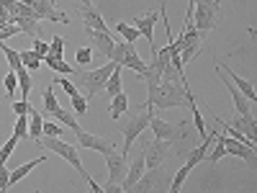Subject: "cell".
Returning <instances> with one entry per match:
<instances>
[{"label":"cell","mask_w":257,"mask_h":193,"mask_svg":"<svg viewBox=\"0 0 257 193\" xmlns=\"http://www.w3.org/2000/svg\"><path fill=\"white\" fill-rule=\"evenodd\" d=\"M16 144H18V137L13 134V137L3 144V149H0V165H6V162H8V157L13 155V149H16Z\"/></svg>","instance_id":"cell-36"},{"label":"cell","mask_w":257,"mask_h":193,"mask_svg":"<svg viewBox=\"0 0 257 193\" xmlns=\"http://www.w3.org/2000/svg\"><path fill=\"white\" fill-rule=\"evenodd\" d=\"M144 167H147V162H144V155L139 152V155L134 157V162L126 167V178H123V183H121V193H123V190H132V185L144 175Z\"/></svg>","instance_id":"cell-19"},{"label":"cell","mask_w":257,"mask_h":193,"mask_svg":"<svg viewBox=\"0 0 257 193\" xmlns=\"http://www.w3.org/2000/svg\"><path fill=\"white\" fill-rule=\"evenodd\" d=\"M80 6H93V3H90V0H80Z\"/></svg>","instance_id":"cell-46"},{"label":"cell","mask_w":257,"mask_h":193,"mask_svg":"<svg viewBox=\"0 0 257 193\" xmlns=\"http://www.w3.org/2000/svg\"><path fill=\"white\" fill-rule=\"evenodd\" d=\"M90 59H93V49H90V47H80V49L75 52L77 67H85V64H90Z\"/></svg>","instance_id":"cell-37"},{"label":"cell","mask_w":257,"mask_h":193,"mask_svg":"<svg viewBox=\"0 0 257 193\" xmlns=\"http://www.w3.org/2000/svg\"><path fill=\"white\" fill-rule=\"evenodd\" d=\"M34 52L44 59V57L49 54V44H47V41H41V36H39V39H34Z\"/></svg>","instance_id":"cell-42"},{"label":"cell","mask_w":257,"mask_h":193,"mask_svg":"<svg viewBox=\"0 0 257 193\" xmlns=\"http://www.w3.org/2000/svg\"><path fill=\"white\" fill-rule=\"evenodd\" d=\"M160 21V11H149V13H144V16H137L134 21H132V26L139 31V34H144V39L149 41V47H152V52L157 49L155 47V24Z\"/></svg>","instance_id":"cell-12"},{"label":"cell","mask_w":257,"mask_h":193,"mask_svg":"<svg viewBox=\"0 0 257 193\" xmlns=\"http://www.w3.org/2000/svg\"><path fill=\"white\" fill-rule=\"evenodd\" d=\"M57 109H59V103H57V98H54V82H52L49 88L44 90V119L52 116Z\"/></svg>","instance_id":"cell-31"},{"label":"cell","mask_w":257,"mask_h":193,"mask_svg":"<svg viewBox=\"0 0 257 193\" xmlns=\"http://www.w3.org/2000/svg\"><path fill=\"white\" fill-rule=\"evenodd\" d=\"M77 13H80V18H82V26H85V29H93V31H108V26H105V21H103V16L98 13L95 6H80Z\"/></svg>","instance_id":"cell-17"},{"label":"cell","mask_w":257,"mask_h":193,"mask_svg":"<svg viewBox=\"0 0 257 193\" xmlns=\"http://www.w3.org/2000/svg\"><path fill=\"white\" fill-rule=\"evenodd\" d=\"M44 160H47V157L41 155V157H36V160H31V162H26V165H18V167L13 170V173L8 175V185H16L18 180H24V178H26V175L31 173V170H34L36 165H41V162H44Z\"/></svg>","instance_id":"cell-21"},{"label":"cell","mask_w":257,"mask_h":193,"mask_svg":"<svg viewBox=\"0 0 257 193\" xmlns=\"http://www.w3.org/2000/svg\"><path fill=\"white\" fill-rule=\"evenodd\" d=\"M229 124H231L234 129H239V132H242L249 142H254V137H257V126H254L252 121H247V119H242V116L237 114L234 119H229Z\"/></svg>","instance_id":"cell-24"},{"label":"cell","mask_w":257,"mask_h":193,"mask_svg":"<svg viewBox=\"0 0 257 193\" xmlns=\"http://www.w3.org/2000/svg\"><path fill=\"white\" fill-rule=\"evenodd\" d=\"M13 24L21 29V34H26V36H31V39H39L41 36V31H39V21L36 18H26V16H18Z\"/></svg>","instance_id":"cell-23"},{"label":"cell","mask_w":257,"mask_h":193,"mask_svg":"<svg viewBox=\"0 0 257 193\" xmlns=\"http://www.w3.org/2000/svg\"><path fill=\"white\" fill-rule=\"evenodd\" d=\"M219 139L224 142V149H226L229 155L239 157V160H247L249 165H254V162H257V157H254V144L237 142V139H234V137H229V134H219Z\"/></svg>","instance_id":"cell-11"},{"label":"cell","mask_w":257,"mask_h":193,"mask_svg":"<svg viewBox=\"0 0 257 193\" xmlns=\"http://www.w3.org/2000/svg\"><path fill=\"white\" fill-rule=\"evenodd\" d=\"M121 72H123V67H121V64H116V70L111 72L108 82H105V93H108L111 98H113L116 93H121Z\"/></svg>","instance_id":"cell-29"},{"label":"cell","mask_w":257,"mask_h":193,"mask_svg":"<svg viewBox=\"0 0 257 193\" xmlns=\"http://www.w3.org/2000/svg\"><path fill=\"white\" fill-rule=\"evenodd\" d=\"M0 49L6 52V59H8V64H11V70L16 72V70L21 67V54H18V52H16L13 47H8L6 41H0Z\"/></svg>","instance_id":"cell-32"},{"label":"cell","mask_w":257,"mask_h":193,"mask_svg":"<svg viewBox=\"0 0 257 193\" xmlns=\"http://www.w3.org/2000/svg\"><path fill=\"white\" fill-rule=\"evenodd\" d=\"M193 98L190 88L183 82H160L157 88H147V101L152 109H185Z\"/></svg>","instance_id":"cell-2"},{"label":"cell","mask_w":257,"mask_h":193,"mask_svg":"<svg viewBox=\"0 0 257 193\" xmlns=\"http://www.w3.org/2000/svg\"><path fill=\"white\" fill-rule=\"evenodd\" d=\"M41 134H44V116H41V111H36L31 106V109H29V137L34 142H39Z\"/></svg>","instance_id":"cell-20"},{"label":"cell","mask_w":257,"mask_h":193,"mask_svg":"<svg viewBox=\"0 0 257 193\" xmlns=\"http://www.w3.org/2000/svg\"><path fill=\"white\" fill-rule=\"evenodd\" d=\"M167 185V175L162 173L160 167H149V173H144L134 185H132V190H137V193H149V190H162Z\"/></svg>","instance_id":"cell-10"},{"label":"cell","mask_w":257,"mask_h":193,"mask_svg":"<svg viewBox=\"0 0 257 193\" xmlns=\"http://www.w3.org/2000/svg\"><path fill=\"white\" fill-rule=\"evenodd\" d=\"M29 109H31V103L29 101H24V98H21L18 103H13V111L21 116V114H29Z\"/></svg>","instance_id":"cell-45"},{"label":"cell","mask_w":257,"mask_h":193,"mask_svg":"<svg viewBox=\"0 0 257 193\" xmlns=\"http://www.w3.org/2000/svg\"><path fill=\"white\" fill-rule=\"evenodd\" d=\"M155 109H152V106H149V103H144L142 106V109L137 111V114H132V116H121L118 121V129H121V134H123V157L128 155V149H132V144H134V139L144 132V129L149 126V121H152V114Z\"/></svg>","instance_id":"cell-4"},{"label":"cell","mask_w":257,"mask_h":193,"mask_svg":"<svg viewBox=\"0 0 257 193\" xmlns=\"http://www.w3.org/2000/svg\"><path fill=\"white\" fill-rule=\"evenodd\" d=\"M193 6V26L198 34H208L216 29L219 21V0H190Z\"/></svg>","instance_id":"cell-6"},{"label":"cell","mask_w":257,"mask_h":193,"mask_svg":"<svg viewBox=\"0 0 257 193\" xmlns=\"http://www.w3.org/2000/svg\"><path fill=\"white\" fill-rule=\"evenodd\" d=\"M24 3H29L39 21H57V24H72L70 16L64 13V11H57V0H24Z\"/></svg>","instance_id":"cell-8"},{"label":"cell","mask_w":257,"mask_h":193,"mask_svg":"<svg viewBox=\"0 0 257 193\" xmlns=\"http://www.w3.org/2000/svg\"><path fill=\"white\" fill-rule=\"evenodd\" d=\"M126 109H128V95L121 90V93H116L113 98H111V106H108V114H111V119H121L123 114H126Z\"/></svg>","instance_id":"cell-22"},{"label":"cell","mask_w":257,"mask_h":193,"mask_svg":"<svg viewBox=\"0 0 257 193\" xmlns=\"http://www.w3.org/2000/svg\"><path fill=\"white\" fill-rule=\"evenodd\" d=\"M149 126H152V132H155L157 139H165V142H170V144H175V152L183 155V157L198 144V132H196V126L188 124V121L170 124V121H165V119H155V116H152Z\"/></svg>","instance_id":"cell-1"},{"label":"cell","mask_w":257,"mask_h":193,"mask_svg":"<svg viewBox=\"0 0 257 193\" xmlns=\"http://www.w3.org/2000/svg\"><path fill=\"white\" fill-rule=\"evenodd\" d=\"M70 101H72V111H75V114H85V111H88V98H82L80 93L72 95Z\"/></svg>","instance_id":"cell-38"},{"label":"cell","mask_w":257,"mask_h":193,"mask_svg":"<svg viewBox=\"0 0 257 193\" xmlns=\"http://www.w3.org/2000/svg\"><path fill=\"white\" fill-rule=\"evenodd\" d=\"M3 82H6V90H8V95L13 98V95H16V88H18V77H16V72L11 70V72L6 75V80H3Z\"/></svg>","instance_id":"cell-40"},{"label":"cell","mask_w":257,"mask_h":193,"mask_svg":"<svg viewBox=\"0 0 257 193\" xmlns=\"http://www.w3.org/2000/svg\"><path fill=\"white\" fill-rule=\"evenodd\" d=\"M13 134H16L18 139H26V137H29V114H21V116H18Z\"/></svg>","instance_id":"cell-35"},{"label":"cell","mask_w":257,"mask_h":193,"mask_svg":"<svg viewBox=\"0 0 257 193\" xmlns=\"http://www.w3.org/2000/svg\"><path fill=\"white\" fill-rule=\"evenodd\" d=\"M62 52H64V39H62V36H54V39H52V44H49V54L62 57Z\"/></svg>","instance_id":"cell-41"},{"label":"cell","mask_w":257,"mask_h":193,"mask_svg":"<svg viewBox=\"0 0 257 193\" xmlns=\"http://www.w3.org/2000/svg\"><path fill=\"white\" fill-rule=\"evenodd\" d=\"M88 39H90V49H95L105 59H111V52H113V44H116L111 31H93V29H88Z\"/></svg>","instance_id":"cell-14"},{"label":"cell","mask_w":257,"mask_h":193,"mask_svg":"<svg viewBox=\"0 0 257 193\" xmlns=\"http://www.w3.org/2000/svg\"><path fill=\"white\" fill-rule=\"evenodd\" d=\"M8 165H0V190H8L11 185H8Z\"/></svg>","instance_id":"cell-44"},{"label":"cell","mask_w":257,"mask_h":193,"mask_svg":"<svg viewBox=\"0 0 257 193\" xmlns=\"http://www.w3.org/2000/svg\"><path fill=\"white\" fill-rule=\"evenodd\" d=\"M18 54H21V64H24V67H26L29 72L39 70V67H41V62H44V59H41V57H39V54H36L34 49H31V52H26V49H21Z\"/></svg>","instance_id":"cell-27"},{"label":"cell","mask_w":257,"mask_h":193,"mask_svg":"<svg viewBox=\"0 0 257 193\" xmlns=\"http://www.w3.org/2000/svg\"><path fill=\"white\" fill-rule=\"evenodd\" d=\"M77 137V142L85 147V149H95V152L100 155H108L113 152V144L108 139H103V137H95V134H88V132H82V129H77V132H72Z\"/></svg>","instance_id":"cell-15"},{"label":"cell","mask_w":257,"mask_h":193,"mask_svg":"<svg viewBox=\"0 0 257 193\" xmlns=\"http://www.w3.org/2000/svg\"><path fill=\"white\" fill-rule=\"evenodd\" d=\"M44 134H49V137H62V126L44 119Z\"/></svg>","instance_id":"cell-43"},{"label":"cell","mask_w":257,"mask_h":193,"mask_svg":"<svg viewBox=\"0 0 257 193\" xmlns=\"http://www.w3.org/2000/svg\"><path fill=\"white\" fill-rule=\"evenodd\" d=\"M224 155H226V149H224V142H221V139H219V134H216V139H213V147H211V152H208L206 157H208V162L213 165V162H219V160H221Z\"/></svg>","instance_id":"cell-33"},{"label":"cell","mask_w":257,"mask_h":193,"mask_svg":"<svg viewBox=\"0 0 257 193\" xmlns=\"http://www.w3.org/2000/svg\"><path fill=\"white\" fill-rule=\"evenodd\" d=\"M190 170H193V165H183L180 170H178V173H175V178L173 180H170V190H173V193H180L183 190V185H185V178L190 175Z\"/></svg>","instance_id":"cell-28"},{"label":"cell","mask_w":257,"mask_h":193,"mask_svg":"<svg viewBox=\"0 0 257 193\" xmlns=\"http://www.w3.org/2000/svg\"><path fill=\"white\" fill-rule=\"evenodd\" d=\"M52 116H54L57 121H62V126H67L70 132H77V129H80V126H77V119H75V114H70V111H64L62 106H59V109H57V111H54Z\"/></svg>","instance_id":"cell-30"},{"label":"cell","mask_w":257,"mask_h":193,"mask_svg":"<svg viewBox=\"0 0 257 193\" xmlns=\"http://www.w3.org/2000/svg\"><path fill=\"white\" fill-rule=\"evenodd\" d=\"M216 72H219V77H221V80L226 82V90H229V95H231L234 106H237V114H239L242 119H247V121L257 124V121H254V116H252V111H249V103H247V98H244V95H242V93L237 90V85H234V82H231V80H229V77H226V75H224V72L219 70V67H216Z\"/></svg>","instance_id":"cell-13"},{"label":"cell","mask_w":257,"mask_h":193,"mask_svg":"<svg viewBox=\"0 0 257 193\" xmlns=\"http://www.w3.org/2000/svg\"><path fill=\"white\" fill-rule=\"evenodd\" d=\"M16 77H18V85H21V95H24V101H29V93L34 88V82H31V75H29V70L24 67V64L16 70Z\"/></svg>","instance_id":"cell-26"},{"label":"cell","mask_w":257,"mask_h":193,"mask_svg":"<svg viewBox=\"0 0 257 193\" xmlns=\"http://www.w3.org/2000/svg\"><path fill=\"white\" fill-rule=\"evenodd\" d=\"M142 155H144L147 167H162L165 157L170 155V142L155 137L152 142H144V144H142Z\"/></svg>","instance_id":"cell-9"},{"label":"cell","mask_w":257,"mask_h":193,"mask_svg":"<svg viewBox=\"0 0 257 193\" xmlns=\"http://www.w3.org/2000/svg\"><path fill=\"white\" fill-rule=\"evenodd\" d=\"M216 67H219V70H221V72H224V75H226V77L234 82V85H237V90H239V93H242V95H244L249 103H254V101H257V95H254V88H252V82H247L244 77H239V75L234 72V70L229 67V64H224L221 59H216Z\"/></svg>","instance_id":"cell-16"},{"label":"cell","mask_w":257,"mask_h":193,"mask_svg":"<svg viewBox=\"0 0 257 193\" xmlns=\"http://www.w3.org/2000/svg\"><path fill=\"white\" fill-rule=\"evenodd\" d=\"M36 144H39V147H47V149H52V152H57L62 160H67V162L77 170V173L85 178V183L90 185V190H95V193L103 190V188L88 175V170L82 167V160H80V155H77V147H75V144H67L64 139H59V137H49V134H41V139H39Z\"/></svg>","instance_id":"cell-3"},{"label":"cell","mask_w":257,"mask_h":193,"mask_svg":"<svg viewBox=\"0 0 257 193\" xmlns=\"http://www.w3.org/2000/svg\"><path fill=\"white\" fill-rule=\"evenodd\" d=\"M52 82H54V85H62V90L67 93L70 98H72V95H77V88H75V85H72L70 80H64V77H54Z\"/></svg>","instance_id":"cell-39"},{"label":"cell","mask_w":257,"mask_h":193,"mask_svg":"<svg viewBox=\"0 0 257 193\" xmlns=\"http://www.w3.org/2000/svg\"><path fill=\"white\" fill-rule=\"evenodd\" d=\"M116 70V62H105L103 67H98V70H82V67H77V77H80V85H82V90H85V98H95L98 93H103L105 90V82H108V77H111V72Z\"/></svg>","instance_id":"cell-5"},{"label":"cell","mask_w":257,"mask_h":193,"mask_svg":"<svg viewBox=\"0 0 257 193\" xmlns=\"http://www.w3.org/2000/svg\"><path fill=\"white\" fill-rule=\"evenodd\" d=\"M121 67H128V70H134L137 75H139V72H144L147 62H142V59H139V54H137V47H134V41H123Z\"/></svg>","instance_id":"cell-18"},{"label":"cell","mask_w":257,"mask_h":193,"mask_svg":"<svg viewBox=\"0 0 257 193\" xmlns=\"http://www.w3.org/2000/svg\"><path fill=\"white\" fill-rule=\"evenodd\" d=\"M105 165H108V183L103 185V190L105 193H121V183L126 178V167H128L126 157L118 152H108L105 155Z\"/></svg>","instance_id":"cell-7"},{"label":"cell","mask_w":257,"mask_h":193,"mask_svg":"<svg viewBox=\"0 0 257 193\" xmlns=\"http://www.w3.org/2000/svg\"><path fill=\"white\" fill-rule=\"evenodd\" d=\"M44 62L49 64V67H52L54 72H59V75H75V72H77L75 67H70V64L64 62L62 57H57V54H47V57H44Z\"/></svg>","instance_id":"cell-25"},{"label":"cell","mask_w":257,"mask_h":193,"mask_svg":"<svg viewBox=\"0 0 257 193\" xmlns=\"http://www.w3.org/2000/svg\"><path fill=\"white\" fill-rule=\"evenodd\" d=\"M116 31H118L126 41H137V39H139V31H137L132 24H126V21H118V24H116Z\"/></svg>","instance_id":"cell-34"}]
</instances>
